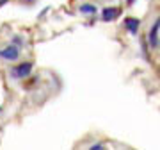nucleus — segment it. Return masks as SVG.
I'll use <instances>...</instances> for the list:
<instances>
[{"label": "nucleus", "mask_w": 160, "mask_h": 150, "mask_svg": "<svg viewBox=\"0 0 160 150\" xmlns=\"http://www.w3.org/2000/svg\"><path fill=\"white\" fill-rule=\"evenodd\" d=\"M32 72V63L30 61H25V63H18L14 68L11 70V79L12 81H23L27 79Z\"/></svg>", "instance_id": "nucleus-1"}, {"label": "nucleus", "mask_w": 160, "mask_h": 150, "mask_svg": "<svg viewBox=\"0 0 160 150\" xmlns=\"http://www.w3.org/2000/svg\"><path fill=\"white\" fill-rule=\"evenodd\" d=\"M20 57V46L16 45H7L0 48V59L2 61H18Z\"/></svg>", "instance_id": "nucleus-2"}, {"label": "nucleus", "mask_w": 160, "mask_h": 150, "mask_svg": "<svg viewBox=\"0 0 160 150\" xmlns=\"http://www.w3.org/2000/svg\"><path fill=\"white\" fill-rule=\"evenodd\" d=\"M158 29H160V16L157 18V22L153 23V27L149 29V34H148L151 48H158Z\"/></svg>", "instance_id": "nucleus-3"}, {"label": "nucleus", "mask_w": 160, "mask_h": 150, "mask_svg": "<svg viewBox=\"0 0 160 150\" xmlns=\"http://www.w3.org/2000/svg\"><path fill=\"white\" fill-rule=\"evenodd\" d=\"M118 14H119V9H116V7H105L102 11V20L103 22H112V20L118 18Z\"/></svg>", "instance_id": "nucleus-4"}, {"label": "nucleus", "mask_w": 160, "mask_h": 150, "mask_svg": "<svg viewBox=\"0 0 160 150\" xmlns=\"http://www.w3.org/2000/svg\"><path fill=\"white\" fill-rule=\"evenodd\" d=\"M139 23H141V22H139L137 18H126V20H125V25H126V29H128L130 34H137Z\"/></svg>", "instance_id": "nucleus-5"}, {"label": "nucleus", "mask_w": 160, "mask_h": 150, "mask_svg": "<svg viewBox=\"0 0 160 150\" xmlns=\"http://www.w3.org/2000/svg\"><path fill=\"white\" fill-rule=\"evenodd\" d=\"M80 13H84V14H94L96 13V6H92V4H82L78 7Z\"/></svg>", "instance_id": "nucleus-6"}, {"label": "nucleus", "mask_w": 160, "mask_h": 150, "mask_svg": "<svg viewBox=\"0 0 160 150\" xmlns=\"http://www.w3.org/2000/svg\"><path fill=\"white\" fill-rule=\"evenodd\" d=\"M12 45H16V46H25L27 43H25V40H23V38H20V36H12Z\"/></svg>", "instance_id": "nucleus-7"}, {"label": "nucleus", "mask_w": 160, "mask_h": 150, "mask_svg": "<svg viewBox=\"0 0 160 150\" xmlns=\"http://www.w3.org/2000/svg\"><path fill=\"white\" fill-rule=\"evenodd\" d=\"M91 148H94V150H102V148H103V145H100V143H98V145H92Z\"/></svg>", "instance_id": "nucleus-8"}, {"label": "nucleus", "mask_w": 160, "mask_h": 150, "mask_svg": "<svg viewBox=\"0 0 160 150\" xmlns=\"http://www.w3.org/2000/svg\"><path fill=\"white\" fill-rule=\"evenodd\" d=\"M6 2H9V0H0V6H4Z\"/></svg>", "instance_id": "nucleus-9"}, {"label": "nucleus", "mask_w": 160, "mask_h": 150, "mask_svg": "<svg viewBox=\"0 0 160 150\" xmlns=\"http://www.w3.org/2000/svg\"><path fill=\"white\" fill-rule=\"evenodd\" d=\"M132 2H133V0H128V4H132Z\"/></svg>", "instance_id": "nucleus-10"}]
</instances>
